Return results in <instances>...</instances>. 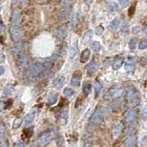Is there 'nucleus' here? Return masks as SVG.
<instances>
[{"label":"nucleus","mask_w":147,"mask_h":147,"mask_svg":"<svg viewBox=\"0 0 147 147\" xmlns=\"http://www.w3.org/2000/svg\"><path fill=\"white\" fill-rule=\"evenodd\" d=\"M126 97H127V100L129 102V104L134 107L137 106L140 103V95L139 92L137 91V89L133 86H130V88H127L126 91Z\"/></svg>","instance_id":"f257e3e1"},{"label":"nucleus","mask_w":147,"mask_h":147,"mask_svg":"<svg viewBox=\"0 0 147 147\" xmlns=\"http://www.w3.org/2000/svg\"><path fill=\"white\" fill-rule=\"evenodd\" d=\"M46 70V66L45 64H43L41 63H34L31 64V68H29V72H31V76H41Z\"/></svg>","instance_id":"f03ea898"},{"label":"nucleus","mask_w":147,"mask_h":147,"mask_svg":"<svg viewBox=\"0 0 147 147\" xmlns=\"http://www.w3.org/2000/svg\"><path fill=\"white\" fill-rule=\"evenodd\" d=\"M54 138V133L48 132V133H43L38 138L37 140V145L40 147H43L49 144V142Z\"/></svg>","instance_id":"7ed1b4c3"},{"label":"nucleus","mask_w":147,"mask_h":147,"mask_svg":"<svg viewBox=\"0 0 147 147\" xmlns=\"http://www.w3.org/2000/svg\"><path fill=\"white\" fill-rule=\"evenodd\" d=\"M9 34L12 39V41H19L21 37L23 36V31L19 28V26H10L9 28Z\"/></svg>","instance_id":"20e7f679"},{"label":"nucleus","mask_w":147,"mask_h":147,"mask_svg":"<svg viewBox=\"0 0 147 147\" xmlns=\"http://www.w3.org/2000/svg\"><path fill=\"white\" fill-rule=\"evenodd\" d=\"M103 117H104L103 111L101 110H97L92 114L91 118H90V122H91L92 124H94V125H98L102 122Z\"/></svg>","instance_id":"39448f33"},{"label":"nucleus","mask_w":147,"mask_h":147,"mask_svg":"<svg viewBox=\"0 0 147 147\" xmlns=\"http://www.w3.org/2000/svg\"><path fill=\"white\" fill-rule=\"evenodd\" d=\"M21 11L19 8L13 10L12 15H11V25L12 26H19L21 22Z\"/></svg>","instance_id":"423d86ee"},{"label":"nucleus","mask_w":147,"mask_h":147,"mask_svg":"<svg viewBox=\"0 0 147 147\" xmlns=\"http://www.w3.org/2000/svg\"><path fill=\"white\" fill-rule=\"evenodd\" d=\"M124 93V89L122 86H114V88H110V96L112 98H120L123 95Z\"/></svg>","instance_id":"0eeeda50"},{"label":"nucleus","mask_w":147,"mask_h":147,"mask_svg":"<svg viewBox=\"0 0 147 147\" xmlns=\"http://www.w3.org/2000/svg\"><path fill=\"white\" fill-rule=\"evenodd\" d=\"M136 119H137V112L133 110H129L126 115H125V120L129 125H132L136 122Z\"/></svg>","instance_id":"6e6552de"},{"label":"nucleus","mask_w":147,"mask_h":147,"mask_svg":"<svg viewBox=\"0 0 147 147\" xmlns=\"http://www.w3.org/2000/svg\"><path fill=\"white\" fill-rule=\"evenodd\" d=\"M98 63L93 60V61L88 64V68H86V74H88V76H93V75L96 74V72L98 71Z\"/></svg>","instance_id":"1a4fd4ad"},{"label":"nucleus","mask_w":147,"mask_h":147,"mask_svg":"<svg viewBox=\"0 0 147 147\" xmlns=\"http://www.w3.org/2000/svg\"><path fill=\"white\" fill-rule=\"evenodd\" d=\"M125 147H137V137L135 135L129 136L125 140Z\"/></svg>","instance_id":"9d476101"},{"label":"nucleus","mask_w":147,"mask_h":147,"mask_svg":"<svg viewBox=\"0 0 147 147\" xmlns=\"http://www.w3.org/2000/svg\"><path fill=\"white\" fill-rule=\"evenodd\" d=\"M90 53H91V51H90L89 49H86L83 51V53H81V57H80V62L81 63H86L88 61V59L90 57Z\"/></svg>","instance_id":"9b49d317"},{"label":"nucleus","mask_w":147,"mask_h":147,"mask_svg":"<svg viewBox=\"0 0 147 147\" xmlns=\"http://www.w3.org/2000/svg\"><path fill=\"white\" fill-rule=\"evenodd\" d=\"M64 82H65V78H64V76H59L57 77L54 82H53V86L54 88H61L62 86L64 85Z\"/></svg>","instance_id":"f8f14e48"},{"label":"nucleus","mask_w":147,"mask_h":147,"mask_svg":"<svg viewBox=\"0 0 147 147\" xmlns=\"http://www.w3.org/2000/svg\"><path fill=\"white\" fill-rule=\"evenodd\" d=\"M17 63H18L19 66H24L26 63H27V56H26L25 53H21L19 57H18V60H17Z\"/></svg>","instance_id":"ddd939ff"},{"label":"nucleus","mask_w":147,"mask_h":147,"mask_svg":"<svg viewBox=\"0 0 147 147\" xmlns=\"http://www.w3.org/2000/svg\"><path fill=\"white\" fill-rule=\"evenodd\" d=\"M34 117H35V114H34V112H31V113H29L25 116L24 118V123L26 126H29V125H31L32 122H33V120H34Z\"/></svg>","instance_id":"4468645a"},{"label":"nucleus","mask_w":147,"mask_h":147,"mask_svg":"<svg viewBox=\"0 0 147 147\" xmlns=\"http://www.w3.org/2000/svg\"><path fill=\"white\" fill-rule=\"evenodd\" d=\"M80 82H81V76L79 74H77V75H75L73 76V78L71 80V84L74 86H79Z\"/></svg>","instance_id":"2eb2a0df"},{"label":"nucleus","mask_w":147,"mask_h":147,"mask_svg":"<svg viewBox=\"0 0 147 147\" xmlns=\"http://www.w3.org/2000/svg\"><path fill=\"white\" fill-rule=\"evenodd\" d=\"M92 34H93V32L91 31L85 33V35L83 36V39H82V41H83L85 44H88V42H90V40H91V38H92Z\"/></svg>","instance_id":"dca6fc26"},{"label":"nucleus","mask_w":147,"mask_h":147,"mask_svg":"<svg viewBox=\"0 0 147 147\" xmlns=\"http://www.w3.org/2000/svg\"><path fill=\"white\" fill-rule=\"evenodd\" d=\"M123 63V60L122 59H116L115 61L112 63V68L114 69V70H118L120 67H122Z\"/></svg>","instance_id":"f3484780"},{"label":"nucleus","mask_w":147,"mask_h":147,"mask_svg":"<svg viewBox=\"0 0 147 147\" xmlns=\"http://www.w3.org/2000/svg\"><path fill=\"white\" fill-rule=\"evenodd\" d=\"M13 91H14V86L11 85H7L5 86V88H4L3 93L5 96H9V95H11L13 93Z\"/></svg>","instance_id":"a211bd4d"},{"label":"nucleus","mask_w":147,"mask_h":147,"mask_svg":"<svg viewBox=\"0 0 147 147\" xmlns=\"http://www.w3.org/2000/svg\"><path fill=\"white\" fill-rule=\"evenodd\" d=\"M120 132H122V124L117 123L113 128V136L118 137Z\"/></svg>","instance_id":"6ab92c4d"},{"label":"nucleus","mask_w":147,"mask_h":147,"mask_svg":"<svg viewBox=\"0 0 147 147\" xmlns=\"http://www.w3.org/2000/svg\"><path fill=\"white\" fill-rule=\"evenodd\" d=\"M120 27V20L119 19H114V20H112V22L110 23V28L112 31H115L116 29H118V28Z\"/></svg>","instance_id":"aec40b11"},{"label":"nucleus","mask_w":147,"mask_h":147,"mask_svg":"<svg viewBox=\"0 0 147 147\" xmlns=\"http://www.w3.org/2000/svg\"><path fill=\"white\" fill-rule=\"evenodd\" d=\"M66 29L64 28V27H62V28H60L58 29V32H57V37L59 39H63L64 37H65L66 35Z\"/></svg>","instance_id":"412c9836"},{"label":"nucleus","mask_w":147,"mask_h":147,"mask_svg":"<svg viewBox=\"0 0 147 147\" xmlns=\"http://www.w3.org/2000/svg\"><path fill=\"white\" fill-rule=\"evenodd\" d=\"M76 56H77V47L73 46L71 48V51H70V60L71 61L75 60Z\"/></svg>","instance_id":"4be33fe9"},{"label":"nucleus","mask_w":147,"mask_h":147,"mask_svg":"<svg viewBox=\"0 0 147 147\" xmlns=\"http://www.w3.org/2000/svg\"><path fill=\"white\" fill-rule=\"evenodd\" d=\"M57 99H58L57 95H56V94H51V95H50V97L48 98V103H49L50 105H53V104H55L56 102H57Z\"/></svg>","instance_id":"5701e85b"},{"label":"nucleus","mask_w":147,"mask_h":147,"mask_svg":"<svg viewBox=\"0 0 147 147\" xmlns=\"http://www.w3.org/2000/svg\"><path fill=\"white\" fill-rule=\"evenodd\" d=\"M91 49L94 51H99L101 50V45L100 43H99L98 41H93L92 44H91Z\"/></svg>","instance_id":"b1692460"},{"label":"nucleus","mask_w":147,"mask_h":147,"mask_svg":"<svg viewBox=\"0 0 147 147\" xmlns=\"http://www.w3.org/2000/svg\"><path fill=\"white\" fill-rule=\"evenodd\" d=\"M125 69H126V71L130 74H132L135 70V66H134V63H126L125 64Z\"/></svg>","instance_id":"393cba45"},{"label":"nucleus","mask_w":147,"mask_h":147,"mask_svg":"<svg viewBox=\"0 0 147 147\" xmlns=\"http://www.w3.org/2000/svg\"><path fill=\"white\" fill-rule=\"evenodd\" d=\"M63 94H64V96H65V97L70 98V97L73 96L74 94H75V91H74V89H72L71 88H64V90H63Z\"/></svg>","instance_id":"a878e982"},{"label":"nucleus","mask_w":147,"mask_h":147,"mask_svg":"<svg viewBox=\"0 0 147 147\" xmlns=\"http://www.w3.org/2000/svg\"><path fill=\"white\" fill-rule=\"evenodd\" d=\"M118 8H119V7H118V5H117L116 3H114V2L110 3L109 9H110V12H115V11L118 10Z\"/></svg>","instance_id":"bb28decb"},{"label":"nucleus","mask_w":147,"mask_h":147,"mask_svg":"<svg viewBox=\"0 0 147 147\" xmlns=\"http://www.w3.org/2000/svg\"><path fill=\"white\" fill-rule=\"evenodd\" d=\"M83 92L86 94V95H88L90 92H91V85L90 84H86L84 88H83Z\"/></svg>","instance_id":"cd10ccee"},{"label":"nucleus","mask_w":147,"mask_h":147,"mask_svg":"<svg viewBox=\"0 0 147 147\" xmlns=\"http://www.w3.org/2000/svg\"><path fill=\"white\" fill-rule=\"evenodd\" d=\"M21 123H22V119H20V118L16 119V120H15V122H14V123H13V128H14V129L19 128V127L20 126V125H21Z\"/></svg>","instance_id":"c85d7f7f"},{"label":"nucleus","mask_w":147,"mask_h":147,"mask_svg":"<svg viewBox=\"0 0 147 147\" xmlns=\"http://www.w3.org/2000/svg\"><path fill=\"white\" fill-rule=\"evenodd\" d=\"M139 49L140 50H144L147 48V40H142L139 42Z\"/></svg>","instance_id":"c756f323"},{"label":"nucleus","mask_w":147,"mask_h":147,"mask_svg":"<svg viewBox=\"0 0 147 147\" xmlns=\"http://www.w3.org/2000/svg\"><path fill=\"white\" fill-rule=\"evenodd\" d=\"M69 17H70V10H66V11H64L62 14L61 18H62L63 21H66L69 19Z\"/></svg>","instance_id":"7c9ffc66"},{"label":"nucleus","mask_w":147,"mask_h":147,"mask_svg":"<svg viewBox=\"0 0 147 147\" xmlns=\"http://www.w3.org/2000/svg\"><path fill=\"white\" fill-rule=\"evenodd\" d=\"M95 89H96V95L97 96H98L99 94H100V92H101V89H102V86H101V85L98 83H96V85H95Z\"/></svg>","instance_id":"2f4dec72"},{"label":"nucleus","mask_w":147,"mask_h":147,"mask_svg":"<svg viewBox=\"0 0 147 147\" xmlns=\"http://www.w3.org/2000/svg\"><path fill=\"white\" fill-rule=\"evenodd\" d=\"M136 39H132V40H131V41H130L129 43V47L131 48L132 50H133L135 48V46H136Z\"/></svg>","instance_id":"473e14b6"},{"label":"nucleus","mask_w":147,"mask_h":147,"mask_svg":"<svg viewBox=\"0 0 147 147\" xmlns=\"http://www.w3.org/2000/svg\"><path fill=\"white\" fill-rule=\"evenodd\" d=\"M128 27H129V25H128V22H124L123 26H122V34H125V33H127L128 31Z\"/></svg>","instance_id":"72a5a7b5"},{"label":"nucleus","mask_w":147,"mask_h":147,"mask_svg":"<svg viewBox=\"0 0 147 147\" xmlns=\"http://www.w3.org/2000/svg\"><path fill=\"white\" fill-rule=\"evenodd\" d=\"M103 31H104V28L102 26H98V27L96 29V34L97 35H102Z\"/></svg>","instance_id":"f704fd0d"},{"label":"nucleus","mask_w":147,"mask_h":147,"mask_svg":"<svg viewBox=\"0 0 147 147\" xmlns=\"http://www.w3.org/2000/svg\"><path fill=\"white\" fill-rule=\"evenodd\" d=\"M120 1V5L122 7H126L129 5V0H119Z\"/></svg>","instance_id":"c9c22d12"},{"label":"nucleus","mask_w":147,"mask_h":147,"mask_svg":"<svg viewBox=\"0 0 147 147\" xmlns=\"http://www.w3.org/2000/svg\"><path fill=\"white\" fill-rule=\"evenodd\" d=\"M72 2V0H62V5L63 7H69Z\"/></svg>","instance_id":"e433bc0d"},{"label":"nucleus","mask_w":147,"mask_h":147,"mask_svg":"<svg viewBox=\"0 0 147 147\" xmlns=\"http://www.w3.org/2000/svg\"><path fill=\"white\" fill-rule=\"evenodd\" d=\"M62 117H63V119L64 120V123H65L67 122V118H68V111L67 110H64L63 112V114H62Z\"/></svg>","instance_id":"4c0bfd02"},{"label":"nucleus","mask_w":147,"mask_h":147,"mask_svg":"<svg viewBox=\"0 0 147 147\" xmlns=\"http://www.w3.org/2000/svg\"><path fill=\"white\" fill-rule=\"evenodd\" d=\"M141 64H142V65H145V64H147V56H144V57L142 58Z\"/></svg>","instance_id":"58836bf2"},{"label":"nucleus","mask_w":147,"mask_h":147,"mask_svg":"<svg viewBox=\"0 0 147 147\" xmlns=\"http://www.w3.org/2000/svg\"><path fill=\"white\" fill-rule=\"evenodd\" d=\"M142 115H144V118H147V107H145L142 110Z\"/></svg>","instance_id":"ea45409f"},{"label":"nucleus","mask_w":147,"mask_h":147,"mask_svg":"<svg viewBox=\"0 0 147 147\" xmlns=\"http://www.w3.org/2000/svg\"><path fill=\"white\" fill-rule=\"evenodd\" d=\"M76 23H77V14L75 15V20H74V23H73L74 27H76Z\"/></svg>","instance_id":"a19ab883"},{"label":"nucleus","mask_w":147,"mask_h":147,"mask_svg":"<svg viewBox=\"0 0 147 147\" xmlns=\"http://www.w3.org/2000/svg\"><path fill=\"white\" fill-rule=\"evenodd\" d=\"M132 131H133V129H132L131 126H129L128 129H126V133H127V132H132Z\"/></svg>","instance_id":"79ce46f5"},{"label":"nucleus","mask_w":147,"mask_h":147,"mask_svg":"<svg viewBox=\"0 0 147 147\" xmlns=\"http://www.w3.org/2000/svg\"><path fill=\"white\" fill-rule=\"evenodd\" d=\"M4 73H5V69H4V67L0 66V76H2Z\"/></svg>","instance_id":"37998d69"},{"label":"nucleus","mask_w":147,"mask_h":147,"mask_svg":"<svg viewBox=\"0 0 147 147\" xmlns=\"http://www.w3.org/2000/svg\"><path fill=\"white\" fill-rule=\"evenodd\" d=\"M142 31H144L145 34H147V25H144V27H142Z\"/></svg>","instance_id":"c03bdc74"},{"label":"nucleus","mask_w":147,"mask_h":147,"mask_svg":"<svg viewBox=\"0 0 147 147\" xmlns=\"http://www.w3.org/2000/svg\"><path fill=\"white\" fill-rule=\"evenodd\" d=\"M3 29H4V25L2 23H0V33L3 31Z\"/></svg>","instance_id":"a18cd8bd"},{"label":"nucleus","mask_w":147,"mask_h":147,"mask_svg":"<svg viewBox=\"0 0 147 147\" xmlns=\"http://www.w3.org/2000/svg\"><path fill=\"white\" fill-rule=\"evenodd\" d=\"M92 1H93V0H85L86 4H88V5H90V4L92 3Z\"/></svg>","instance_id":"49530a36"},{"label":"nucleus","mask_w":147,"mask_h":147,"mask_svg":"<svg viewBox=\"0 0 147 147\" xmlns=\"http://www.w3.org/2000/svg\"><path fill=\"white\" fill-rule=\"evenodd\" d=\"M23 146H24V144H23L22 141H20V142H19V144H18V147H23Z\"/></svg>","instance_id":"de8ad7c7"},{"label":"nucleus","mask_w":147,"mask_h":147,"mask_svg":"<svg viewBox=\"0 0 147 147\" xmlns=\"http://www.w3.org/2000/svg\"><path fill=\"white\" fill-rule=\"evenodd\" d=\"M0 133H1V126H0Z\"/></svg>","instance_id":"09e8293b"},{"label":"nucleus","mask_w":147,"mask_h":147,"mask_svg":"<svg viewBox=\"0 0 147 147\" xmlns=\"http://www.w3.org/2000/svg\"><path fill=\"white\" fill-rule=\"evenodd\" d=\"M1 57H2V55H1V54H0V59H1Z\"/></svg>","instance_id":"8fccbe9b"}]
</instances>
